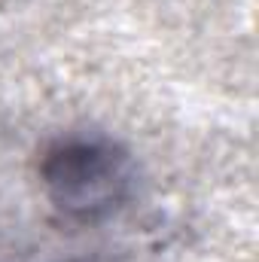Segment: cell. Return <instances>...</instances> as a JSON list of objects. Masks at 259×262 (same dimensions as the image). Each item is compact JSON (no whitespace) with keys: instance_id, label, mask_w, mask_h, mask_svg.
Here are the masks:
<instances>
[{"instance_id":"2","label":"cell","mask_w":259,"mask_h":262,"mask_svg":"<svg viewBox=\"0 0 259 262\" xmlns=\"http://www.w3.org/2000/svg\"><path fill=\"white\" fill-rule=\"evenodd\" d=\"M79 262H85V259H79Z\"/></svg>"},{"instance_id":"1","label":"cell","mask_w":259,"mask_h":262,"mask_svg":"<svg viewBox=\"0 0 259 262\" xmlns=\"http://www.w3.org/2000/svg\"><path fill=\"white\" fill-rule=\"evenodd\" d=\"M43 186L73 220H98L116 210L131 189L128 156L104 140H67L46 152Z\"/></svg>"}]
</instances>
